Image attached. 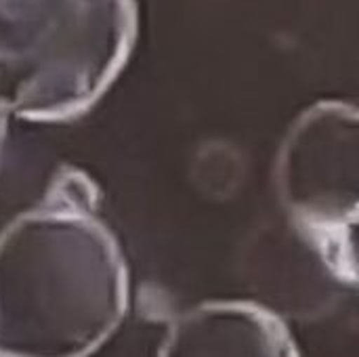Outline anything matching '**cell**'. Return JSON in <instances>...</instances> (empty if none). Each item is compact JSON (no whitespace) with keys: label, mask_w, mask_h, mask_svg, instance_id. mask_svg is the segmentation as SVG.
Returning a JSON list of instances; mask_svg holds the SVG:
<instances>
[{"label":"cell","mask_w":359,"mask_h":357,"mask_svg":"<svg viewBox=\"0 0 359 357\" xmlns=\"http://www.w3.org/2000/svg\"><path fill=\"white\" fill-rule=\"evenodd\" d=\"M80 173L0 234V357H88L120 326L126 265Z\"/></svg>","instance_id":"cell-1"},{"label":"cell","mask_w":359,"mask_h":357,"mask_svg":"<svg viewBox=\"0 0 359 357\" xmlns=\"http://www.w3.org/2000/svg\"><path fill=\"white\" fill-rule=\"evenodd\" d=\"M135 36V0H0V112L34 122L84 114Z\"/></svg>","instance_id":"cell-2"},{"label":"cell","mask_w":359,"mask_h":357,"mask_svg":"<svg viewBox=\"0 0 359 357\" xmlns=\"http://www.w3.org/2000/svg\"><path fill=\"white\" fill-rule=\"evenodd\" d=\"M358 112L322 101L290 128L278 160L280 198L328 269L355 284Z\"/></svg>","instance_id":"cell-3"},{"label":"cell","mask_w":359,"mask_h":357,"mask_svg":"<svg viewBox=\"0 0 359 357\" xmlns=\"http://www.w3.org/2000/svg\"><path fill=\"white\" fill-rule=\"evenodd\" d=\"M158 357H299L288 326L255 303H206L181 314Z\"/></svg>","instance_id":"cell-4"}]
</instances>
